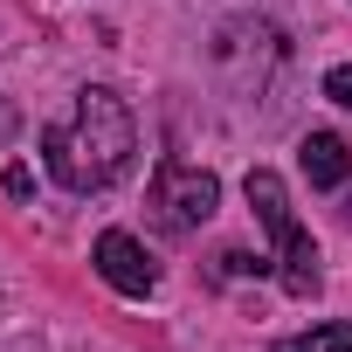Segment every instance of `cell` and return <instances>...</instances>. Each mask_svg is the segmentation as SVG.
<instances>
[{
    "label": "cell",
    "mask_w": 352,
    "mask_h": 352,
    "mask_svg": "<svg viewBox=\"0 0 352 352\" xmlns=\"http://www.w3.org/2000/svg\"><path fill=\"white\" fill-rule=\"evenodd\" d=\"M221 270H228V276H249V270L263 276V256H242V249H228V256H221Z\"/></svg>",
    "instance_id": "cell-8"
},
{
    "label": "cell",
    "mask_w": 352,
    "mask_h": 352,
    "mask_svg": "<svg viewBox=\"0 0 352 352\" xmlns=\"http://www.w3.org/2000/svg\"><path fill=\"white\" fill-rule=\"evenodd\" d=\"M249 208L263 214V228H270V242H276L283 290H290V297H311V290H318V249H311V235L297 228L290 194H283V180H276L270 166H256V173H249Z\"/></svg>",
    "instance_id": "cell-2"
},
{
    "label": "cell",
    "mask_w": 352,
    "mask_h": 352,
    "mask_svg": "<svg viewBox=\"0 0 352 352\" xmlns=\"http://www.w3.org/2000/svg\"><path fill=\"white\" fill-rule=\"evenodd\" d=\"M214 201H221V180H214L208 166L166 159V166L152 173V221H159L166 235H194V228L214 214Z\"/></svg>",
    "instance_id": "cell-3"
},
{
    "label": "cell",
    "mask_w": 352,
    "mask_h": 352,
    "mask_svg": "<svg viewBox=\"0 0 352 352\" xmlns=\"http://www.w3.org/2000/svg\"><path fill=\"white\" fill-rule=\"evenodd\" d=\"M324 97H331V104H345V111H352V63H338V69H331V76H324Z\"/></svg>",
    "instance_id": "cell-7"
},
{
    "label": "cell",
    "mask_w": 352,
    "mask_h": 352,
    "mask_svg": "<svg viewBox=\"0 0 352 352\" xmlns=\"http://www.w3.org/2000/svg\"><path fill=\"white\" fill-rule=\"evenodd\" d=\"M131 152H138L131 111H124V97L104 90V83L76 90V111L42 131V159H49V173H56V187H69V194H104L118 173L131 166Z\"/></svg>",
    "instance_id": "cell-1"
},
{
    "label": "cell",
    "mask_w": 352,
    "mask_h": 352,
    "mask_svg": "<svg viewBox=\"0 0 352 352\" xmlns=\"http://www.w3.org/2000/svg\"><path fill=\"white\" fill-rule=\"evenodd\" d=\"M90 263H97V276H104L111 290H124V297H145V290L159 283V270H152L145 242H138V235H124V228H104V235H97V249H90Z\"/></svg>",
    "instance_id": "cell-4"
},
{
    "label": "cell",
    "mask_w": 352,
    "mask_h": 352,
    "mask_svg": "<svg viewBox=\"0 0 352 352\" xmlns=\"http://www.w3.org/2000/svg\"><path fill=\"white\" fill-rule=\"evenodd\" d=\"M276 352H352V324H311V331L283 338Z\"/></svg>",
    "instance_id": "cell-6"
},
{
    "label": "cell",
    "mask_w": 352,
    "mask_h": 352,
    "mask_svg": "<svg viewBox=\"0 0 352 352\" xmlns=\"http://www.w3.org/2000/svg\"><path fill=\"white\" fill-rule=\"evenodd\" d=\"M297 159H304V173H311V187H345V173H352V152H345L338 131H311V138L297 145Z\"/></svg>",
    "instance_id": "cell-5"
}]
</instances>
